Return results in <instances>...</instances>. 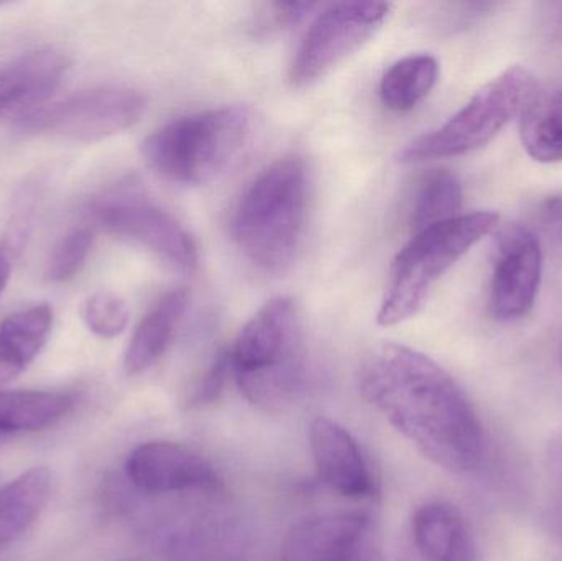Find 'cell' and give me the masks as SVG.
I'll return each mask as SVG.
<instances>
[{"instance_id": "1", "label": "cell", "mask_w": 562, "mask_h": 561, "mask_svg": "<svg viewBox=\"0 0 562 561\" xmlns=\"http://www.w3.org/2000/svg\"><path fill=\"white\" fill-rule=\"evenodd\" d=\"M359 389L431 463L461 474L484 463V425L471 399L429 356L408 346L382 343L363 358Z\"/></svg>"}, {"instance_id": "2", "label": "cell", "mask_w": 562, "mask_h": 561, "mask_svg": "<svg viewBox=\"0 0 562 561\" xmlns=\"http://www.w3.org/2000/svg\"><path fill=\"white\" fill-rule=\"evenodd\" d=\"M227 352L237 388L256 407L284 411L303 395L306 349L294 300L277 296L267 302Z\"/></svg>"}, {"instance_id": "3", "label": "cell", "mask_w": 562, "mask_h": 561, "mask_svg": "<svg viewBox=\"0 0 562 561\" xmlns=\"http://www.w3.org/2000/svg\"><path fill=\"white\" fill-rule=\"evenodd\" d=\"M306 206V165L280 158L244 191L231 217V237L254 266L281 272L300 249Z\"/></svg>"}, {"instance_id": "4", "label": "cell", "mask_w": 562, "mask_h": 561, "mask_svg": "<svg viewBox=\"0 0 562 561\" xmlns=\"http://www.w3.org/2000/svg\"><path fill=\"white\" fill-rule=\"evenodd\" d=\"M254 134L252 112L243 105L206 109L175 119L148 135L142 155L171 183L200 187L236 165Z\"/></svg>"}, {"instance_id": "5", "label": "cell", "mask_w": 562, "mask_h": 561, "mask_svg": "<svg viewBox=\"0 0 562 561\" xmlns=\"http://www.w3.org/2000/svg\"><path fill=\"white\" fill-rule=\"evenodd\" d=\"M498 221L497 214L479 211L415 233L393 262L376 323L389 328L415 316L438 280L494 233Z\"/></svg>"}, {"instance_id": "6", "label": "cell", "mask_w": 562, "mask_h": 561, "mask_svg": "<svg viewBox=\"0 0 562 561\" xmlns=\"http://www.w3.org/2000/svg\"><path fill=\"white\" fill-rule=\"evenodd\" d=\"M538 92L533 72L524 66H510L497 78L479 89L464 108L459 109L441 127L413 141L400 155L405 164L461 157L494 141L512 119Z\"/></svg>"}, {"instance_id": "7", "label": "cell", "mask_w": 562, "mask_h": 561, "mask_svg": "<svg viewBox=\"0 0 562 561\" xmlns=\"http://www.w3.org/2000/svg\"><path fill=\"white\" fill-rule=\"evenodd\" d=\"M89 214L105 233L145 247L173 269L193 272L198 267V247L183 224L135 191H108L92 201Z\"/></svg>"}, {"instance_id": "8", "label": "cell", "mask_w": 562, "mask_h": 561, "mask_svg": "<svg viewBox=\"0 0 562 561\" xmlns=\"http://www.w3.org/2000/svg\"><path fill=\"white\" fill-rule=\"evenodd\" d=\"M390 10L383 2H336L321 10L294 56L291 85L306 88L329 75L382 29Z\"/></svg>"}, {"instance_id": "9", "label": "cell", "mask_w": 562, "mask_h": 561, "mask_svg": "<svg viewBox=\"0 0 562 561\" xmlns=\"http://www.w3.org/2000/svg\"><path fill=\"white\" fill-rule=\"evenodd\" d=\"M147 109L144 96L128 88H94L76 92L20 121V127L65 141H104L134 127Z\"/></svg>"}, {"instance_id": "10", "label": "cell", "mask_w": 562, "mask_h": 561, "mask_svg": "<svg viewBox=\"0 0 562 561\" xmlns=\"http://www.w3.org/2000/svg\"><path fill=\"white\" fill-rule=\"evenodd\" d=\"M281 561H382L366 513H324L288 529Z\"/></svg>"}, {"instance_id": "11", "label": "cell", "mask_w": 562, "mask_h": 561, "mask_svg": "<svg viewBox=\"0 0 562 561\" xmlns=\"http://www.w3.org/2000/svg\"><path fill=\"white\" fill-rule=\"evenodd\" d=\"M543 276V253L533 231L505 227L495 249L491 313L498 322H517L533 308Z\"/></svg>"}, {"instance_id": "12", "label": "cell", "mask_w": 562, "mask_h": 561, "mask_svg": "<svg viewBox=\"0 0 562 561\" xmlns=\"http://www.w3.org/2000/svg\"><path fill=\"white\" fill-rule=\"evenodd\" d=\"M125 476L147 494L211 491L220 486L213 464L187 445L148 441L128 455Z\"/></svg>"}, {"instance_id": "13", "label": "cell", "mask_w": 562, "mask_h": 561, "mask_svg": "<svg viewBox=\"0 0 562 561\" xmlns=\"http://www.w3.org/2000/svg\"><path fill=\"white\" fill-rule=\"evenodd\" d=\"M69 65L68 56L59 49L38 48L0 66V119L23 121L45 108Z\"/></svg>"}, {"instance_id": "14", "label": "cell", "mask_w": 562, "mask_h": 561, "mask_svg": "<svg viewBox=\"0 0 562 561\" xmlns=\"http://www.w3.org/2000/svg\"><path fill=\"white\" fill-rule=\"evenodd\" d=\"M310 447L317 476L327 487L350 500L372 496V471L362 448L342 425L326 417L314 418Z\"/></svg>"}, {"instance_id": "15", "label": "cell", "mask_w": 562, "mask_h": 561, "mask_svg": "<svg viewBox=\"0 0 562 561\" xmlns=\"http://www.w3.org/2000/svg\"><path fill=\"white\" fill-rule=\"evenodd\" d=\"M413 540L428 561H475V543L462 514L446 503H428L412 520Z\"/></svg>"}, {"instance_id": "16", "label": "cell", "mask_w": 562, "mask_h": 561, "mask_svg": "<svg viewBox=\"0 0 562 561\" xmlns=\"http://www.w3.org/2000/svg\"><path fill=\"white\" fill-rule=\"evenodd\" d=\"M188 310V293L171 290L138 323L125 351L124 369L128 375L148 371L167 352Z\"/></svg>"}, {"instance_id": "17", "label": "cell", "mask_w": 562, "mask_h": 561, "mask_svg": "<svg viewBox=\"0 0 562 561\" xmlns=\"http://www.w3.org/2000/svg\"><path fill=\"white\" fill-rule=\"evenodd\" d=\"M53 328L49 305L30 306L0 323V384L19 378L38 358Z\"/></svg>"}, {"instance_id": "18", "label": "cell", "mask_w": 562, "mask_h": 561, "mask_svg": "<svg viewBox=\"0 0 562 561\" xmlns=\"http://www.w3.org/2000/svg\"><path fill=\"white\" fill-rule=\"evenodd\" d=\"M52 493V473L36 467L0 490V552L9 549L42 516Z\"/></svg>"}, {"instance_id": "19", "label": "cell", "mask_w": 562, "mask_h": 561, "mask_svg": "<svg viewBox=\"0 0 562 561\" xmlns=\"http://www.w3.org/2000/svg\"><path fill=\"white\" fill-rule=\"evenodd\" d=\"M75 405L61 391H0V438L33 434L58 424Z\"/></svg>"}, {"instance_id": "20", "label": "cell", "mask_w": 562, "mask_h": 561, "mask_svg": "<svg viewBox=\"0 0 562 561\" xmlns=\"http://www.w3.org/2000/svg\"><path fill=\"white\" fill-rule=\"evenodd\" d=\"M525 152L540 164L562 161V91H538L520 114Z\"/></svg>"}, {"instance_id": "21", "label": "cell", "mask_w": 562, "mask_h": 561, "mask_svg": "<svg viewBox=\"0 0 562 561\" xmlns=\"http://www.w3.org/2000/svg\"><path fill=\"white\" fill-rule=\"evenodd\" d=\"M438 79L439 63L435 56L408 55L386 69L380 81V98L392 111H412L435 89Z\"/></svg>"}, {"instance_id": "22", "label": "cell", "mask_w": 562, "mask_h": 561, "mask_svg": "<svg viewBox=\"0 0 562 561\" xmlns=\"http://www.w3.org/2000/svg\"><path fill=\"white\" fill-rule=\"evenodd\" d=\"M461 207L462 184L459 178L449 170H435L423 178L416 191L409 223L418 233L461 216Z\"/></svg>"}, {"instance_id": "23", "label": "cell", "mask_w": 562, "mask_h": 561, "mask_svg": "<svg viewBox=\"0 0 562 561\" xmlns=\"http://www.w3.org/2000/svg\"><path fill=\"white\" fill-rule=\"evenodd\" d=\"M81 315L89 332L104 339L117 338L125 332L131 319L127 303L109 292L89 296L82 305Z\"/></svg>"}, {"instance_id": "24", "label": "cell", "mask_w": 562, "mask_h": 561, "mask_svg": "<svg viewBox=\"0 0 562 561\" xmlns=\"http://www.w3.org/2000/svg\"><path fill=\"white\" fill-rule=\"evenodd\" d=\"M92 243L94 236L88 227H78L66 234L53 250L46 269V279L53 283H65L75 279L91 254Z\"/></svg>"}, {"instance_id": "25", "label": "cell", "mask_w": 562, "mask_h": 561, "mask_svg": "<svg viewBox=\"0 0 562 561\" xmlns=\"http://www.w3.org/2000/svg\"><path fill=\"white\" fill-rule=\"evenodd\" d=\"M231 374L229 352L223 351L216 356L213 364L204 372L203 378L194 385L193 392L188 397L190 407H203L213 404L220 399L226 384L227 375Z\"/></svg>"}, {"instance_id": "26", "label": "cell", "mask_w": 562, "mask_h": 561, "mask_svg": "<svg viewBox=\"0 0 562 561\" xmlns=\"http://www.w3.org/2000/svg\"><path fill=\"white\" fill-rule=\"evenodd\" d=\"M316 7L317 3L313 2L272 3L270 5V16H272L276 26L296 25L304 16L310 15Z\"/></svg>"}, {"instance_id": "27", "label": "cell", "mask_w": 562, "mask_h": 561, "mask_svg": "<svg viewBox=\"0 0 562 561\" xmlns=\"http://www.w3.org/2000/svg\"><path fill=\"white\" fill-rule=\"evenodd\" d=\"M543 26L551 35H562V3H544Z\"/></svg>"}, {"instance_id": "28", "label": "cell", "mask_w": 562, "mask_h": 561, "mask_svg": "<svg viewBox=\"0 0 562 561\" xmlns=\"http://www.w3.org/2000/svg\"><path fill=\"white\" fill-rule=\"evenodd\" d=\"M10 272H12V263H10L9 256L0 250V295L9 283Z\"/></svg>"}, {"instance_id": "29", "label": "cell", "mask_w": 562, "mask_h": 561, "mask_svg": "<svg viewBox=\"0 0 562 561\" xmlns=\"http://www.w3.org/2000/svg\"><path fill=\"white\" fill-rule=\"evenodd\" d=\"M127 561H138V560H127Z\"/></svg>"}, {"instance_id": "30", "label": "cell", "mask_w": 562, "mask_h": 561, "mask_svg": "<svg viewBox=\"0 0 562 561\" xmlns=\"http://www.w3.org/2000/svg\"><path fill=\"white\" fill-rule=\"evenodd\" d=\"M558 89H561V91H562V86H561V88H558Z\"/></svg>"}]
</instances>
